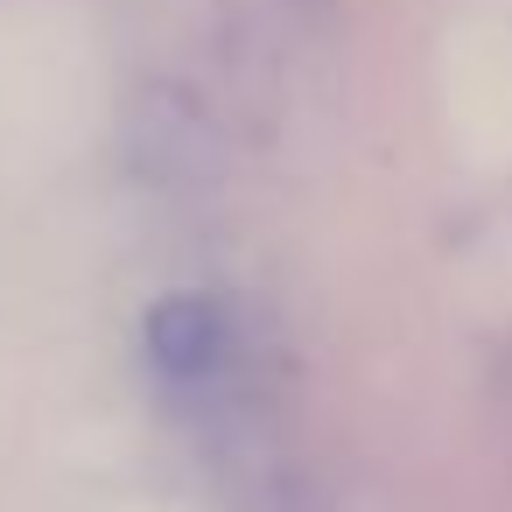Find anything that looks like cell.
Here are the masks:
<instances>
[{"label":"cell","mask_w":512,"mask_h":512,"mask_svg":"<svg viewBox=\"0 0 512 512\" xmlns=\"http://www.w3.org/2000/svg\"><path fill=\"white\" fill-rule=\"evenodd\" d=\"M148 351L169 379H211L232 358V316L211 295H169L148 309Z\"/></svg>","instance_id":"6da1fadb"}]
</instances>
